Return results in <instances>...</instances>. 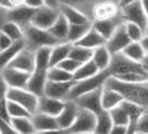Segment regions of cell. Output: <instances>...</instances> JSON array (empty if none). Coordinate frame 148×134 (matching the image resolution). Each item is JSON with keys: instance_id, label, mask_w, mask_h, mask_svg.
Segmentation results:
<instances>
[{"instance_id": "obj_38", "label": "cell", "mask_w": 148, "mask_h": 134, "mask_svg": "<svg viewBox=\"0 0 148 134\" xmlns=\"http://www.w3.org/2000/svg\"><path fill=\"white\" fill-rule=\"evenodd\" d=\"M110 115V119L114 123V125H121V126H129L130 121L127 115L126 111L123 108L121 105L112 108L111 111L108 112Z\"/></svg>"}, {"instance_id": "obj_51", "label": "cell", "mask_w": 148, "mask_h": 134, "mask_svg": "<svg viewBox=\"0 0 148 134\" xmlns=\"http://www.w3.org/2000/svg\"><path fill=\"white\" fill-rule=\"evenodd\" d=\"M0 7L10 10V9H12V8H14V6L11 5L10 0H0Z\"/></svg>"}, {"instance_id": "obj_5", "label": "cell", "mask_w": 148, "mask_h": 134, "mask_svg": "<svg viewBox=\"0 0 148 134\" xmlns=\"http://www.w3.org/2000/svg\"><path fill=\"white\" fill-rule=\"evenodd\" d=\"M7 99L23 106L31 113V115L37 113L39 97L30 93L26 88H9L7 93Z\"/></svg>"}, {"instance_id": "obj_23", "label": "cell", "mask_w": 148, "mask_h": 134, "mask_svg": "<svg viewBox=\"0 0 148 134\" xmlns=\"http://www.w3.org/2000/svg\"><path fill=\"white\" fill-rule=\"evenodd\" d=\"M111 55L110 52L107 49L106 45L101 46V47H98L96 49L92 50V57L91 60L94 61V64L98 67V69L100 72L103 70H107L109 66H110L111 63Z\"/></svg>"}, {"instance_id": "obj_52", "label": "cell", "mask_w": 148, "mask_h": 134, "mask_svg": "<svg viewBox=\"0 0 148 134\" xmlns=\"http://www.w3.org/2000/svg\"><path fill=\"white\" fill-rule=\"evenodd\" d=\"M136 1H138V0H118V6L121 9V8L126 7V6L133 3V2H136Z\"/></svg>"}, {"instance_id": "obj_61", "label": "cell", "mask_w": 148, "mask_h": 134, "mask_svg": "<svg viewBox=\"0 0 148 134\" xmlns=\"http://www.w3.org/2000/svg\"><path fill=\"white\" fill-rule=\"evenodd\" d=\"M144 68L146 69V72H147V73H148V67H147V66H144Z\"/></svg>"}, {"instance_id": "obj_48", "label": "cell", "mask_w": 148, "mask_h": 134, "mask_svg": "<svg viewBox=\"0 0 148 134\" xmlns=\"http://www.w3.org/2000/svg\"><path fill=\"white\" fill-rule=\"evenodd\" d=\"M23 5H26L27 7L29 8H32V9H36V10L46 6L45 0H25Z\"/></svg>"}, {"instance_id": "obj_44", "label": "cell", "mask_w": 148, "mask_h": 134, "mask_svg": "<svg viewBox=\"0 0 148 134\" xmlns=\"http://www.w3.org/2000/svg\"><path fill=\"white\" fill-rule=\"evenodd\" d=\"M0 119L8 122V123L11 122V117H10V114H9V111H8L7 98L0 102Z\"/></svg>"}, {"instance_id": "obj_15", "label": "cell", "mask_w": 148, "mask_h": 134, "mask_svg": "<svg viewBox=\"0 0 148 134\" xmlns=\"http://www.w3.org/2000/svg\"><path fill=\"white\" fill-rule=\"evenodd\" d=\"M78 111H79V107L77 106V104L75 103L74 101H66L64 110L56 117L58 127L61 128V130L68 131L70 127L73 126V124L75 123L76 119H77Z\"/></svg>"}, {"instance_id": "obj_57", "label": "cell", "mask_w": 148, "mask_h": 134, "mask_svg": "<svg viewBox=\"0 0 148 134\" xmlns=\"http://www.w3.org/2000/svg\"><path fill=\"white\" fill-rule=\"evenodd\" d=\"M135 132H136V125L130 124V125H129V128H128V133L127 134H135Z\"/></svg>"}, {"instance_id": "obj_47", "label": "cell", "mask_w": 148, "mask_h": 134, "mask_svg": "<svg viewBox=\"0 0 148 134\" xmlns=\"http://www.w3.org/2000/svg\"><path fill=\"white\" fill-rule=\"evenodd\" d=\"M8 89H9V86H8V84L6 83V81L3 79L2 75L0 74V102L7 98Z\"/></svg>"}, {"instance_id": "obj_34", "label": "cell", "mask_w": 148, "mask_h": 134, "mask_svg": "<svg viewBox=\"0 0 148 134\" xmlns=\"http://www.w3.org/2000/svg\"><path fill=\"white\" fill-rule=\"evenodd\" d=\"M114 126V123L110 119V115L108 112H103L99 115H97L95 133L97 134H109L111 128Z\"/></svg>"}, {"instance_id": "obj_41", "label": "cell", "mask_w": 148, "mask_h": 134, "mask_svg": "<svg viewBox=\"0 0 148 134\" xmlns=\"http://www.w3.org/2000/svg\"><path fill=\"white\" fill-rule=\"evenodd\" d=\"M8 101V99H7ZM8 111L11 119H18V117H31V113L28 110H26L23 106L18 103L8 101Z\"/></svg>"}, {"instance_id": "obj_50", "label": "cell", "mask_w": 148, "mask_h": 134, "mask_svg": "<svg viewBox=\"0 0 148 134\" xmlns=\"http://www.w3.org/2000/svg\"><path fill=\"white\" fill-rule=\"evenodd\" d=\"M45 3H46L47 7L58 9L60 6V0H45Z\"/></svg>"}, {"instance_id": "obj_60", "label": "cell", "mask_w": 148, "mask_h": 134, "mask_svg": "<svg viewBox=\"0 0 148 134\" xmlns=\"http://www.w3.org/2000/svg\"><path fill=\"white\" fill-rule=\"evenodd\" d=\"M82 134H97L95 132H88V133H82Z\"/></svg>"}, {"instance_id": "obj_35", "label": "cell", "mask_w": 148, "mask_h": 134, "mask_svg": "<svg viewBox=\"0 0 148 134\" xmlns=\"http://www.w3.org/2000/svg\"><path fill=\"white\" fill-rule=\"evenodd\" d=\"M0 31H2L5 35H7L12 41H20L23 40V30L22 28L16 22L8 21L6 22L1 28Z\"/></svg>"}, {"instance_id": "obj_24", "label": "cell", "mask_w": 148, "mask_h": 134, "mask_svg": "<svg viewBox=\"0 0 148 134\" xmlns=\"http://www.w3.org/2000/svg\"><path fill=\"white\" fill-rule=\"evenodd\" d=\"M73 48V44L70 43H60V44L53 46L51 48V57H50V67L58 66L62 60L69 57L70 50ZM49 67V68H50Z\"/></svg>"}, {"instance_id": "obj_33", "label": "cell", "mask_w": 148, "mask_h": 134, "mask_svg": "<svg viewBox=\"0 0 148 134\" xmlns=\"http://www.w3.org/2000/svg\"><path fill=\"white\" fill-rule=\"evenodd\" d=\"M47 79L48 82H55V83H66L74 81V76L66 70L61 69L60 67L55 66L50 67L47 70Z\"/></svg>"}, {"instance_id": "obj_59", "label": "cell", "mask_w": 148, "mask_h": 134, "mask_svg": "<svg viewBox=\"0 0 148 134\" xmlns=\"http://www.w3.org/2000/svg\"><path fill=\"white\" fill-rule=\"evenodd\" d=\"M145 35H148V25H147V28L145 30Z\"/></svg>"}, {"instance_id": "obj_63", "label": "cell", "mask_w": 148, "mask_h": 134, "mask_svg": "<svg viewBox=\"0 0 148 134\" xmlns=\"http://www.w3.org/2000/svg\"><path fill=\"white\" fill-rule=\"evenodd\" d=\"M32 134H41L40 132H35V133H32Z\"/></svg>"}, {"instance_id": "obj_49", "label": "cell", "mask_w": 148, "mask_h": 134, "mask_svg": "<svg viewBox=\"0 0 148 134\" xmlns=\"http://www.w3.org/2000/svg\"><path fill=\"white\" fill-rule=\"evenodd\" d=\"M129 126H121V125H114L109 134H127Z\"/></svg>"}, {"instance_id": "obj_31", "label": "cell", "mask_w": 148, "mask_h": 134, "mask_svg": "<svg viewBox=\"0 0 148 134\" xmlns=\"http://www.w3.org/2000/svg\"><path fill=\"white\" fill-rule=\"evenodd\" d=\"M52 47H41L35 52L36 69L38 70H48L50 67Z\"/></svg>"}, {"instance_id": "obj_56", "label": "cell", "mask_w": 148, "mask_h": 134, "mask_svg": "<svg viewBox=\"0 0 148 134\" xmlns=\"http://www.w3.org/2000/svg\"><path fill=\"white\" fill-rule=\"evenodd\" d=\"M23 1H25V0H10L11 5H12L14 7H18V6L23 5Z\"/></svg>"}, {"instance_id": "obj_2", "label": "cell", "mask_w": 148, "mask_h": 134, "mask_svg": "<svg viewBox=\"0 0 148 134\" xmlns=\"http://www.w3.org/2000/svg\"><path fill=\"white\" fill-rule=\"evenodd\" d=\"M25 48L36 52L41 47H53L60 44L56 38L49 32V30H42L28 25L22 28Z\"/></svg>"}, {"instance_id": "obj_3", "label": "cell", "mask_w": 148, "mask_h": 134, "mask_svg": "<svg viewBox=\"0 0 148 134\" xmlns=\"http://www.w3.org/2000/svg\"><path fill=\"white\" fill-rule=\"evenodd\" d=\"M109 77H110V73L107 69V70L99 72L97 75L92 76V77H89L87 79L75 82L74 86L68 95L67 101H75L77 97L82 96L84 94H87V93H90L92 90L101 88Z\"/></svg>"}, {"instance_id": "obj_40", "label": "cell", "mask_w": 148, "mask_h": 134, "mask_svg": "<svg viewBox=\"0 0 148 134\" xmlns=\"http://www.w3.org/2000/svg\"><path fill=\"white\" fill-rule=\"evenodd\" d=\"M125 29L132 41H141L145 36V30L133 22H125Z\"/></svg>"}, {"instance_id": "obj_53", "label": "cell", "mask_w": 148, "mask_h": 134, "mask_svg": "<svg viewBox=\"0 0 148 134\" xmlns=\"http://www.w3.org/2000/svg\"><path fill=\"white\" fill-rule=\"evenodd\" d=\"M67 131L61 130V128H56V130H50V131H46L41 134H66Z\"/></svg>"}, {"instance_id": "obj_6", "label": "cell", "mask_w": 148, "mask_h": 134, "mask_svg": "<svg viewBox=\"0 0 148 134\" xmlns=\"http://www.w3.org/2000/svg\"><path fill=\"white\" fill-rule=\"evenodd\" d=\"M120 17H121L124 22L136 23L144 30H146V28H147L148 18L144 11V9H143L140 0L121 8L120 9Z\"/></svg>"}, {"instance_id": "obj_17", "label": "cell", "mask_w": 148, "mask_h": 134, "mask_svg": "<svg viewBox=\"0 0 148 134\" xmlns=\"http://www.w3.org/2000/svg\"><path fill=\"white\" fill-rule=\"evenodd\" d=\"M75 82H66V83H55V82H47L46 88H45V95L55 98V99H60V101H67L68 95L74 86Z\"/></svg>"}, {"instance_id": "obj_4", "label": "cell", "mask_w": 148, "mask_h": 134, "mask_svg": "<svg viewBox=\"0 0 148 134\" xmlns=\"http://www.w3.org/2000/svg\"><path fill=\"white\" fill-rule=\"evenodd\" d=\"M108 70L111 77H116L119 75L134 73V72H144L145 68L143 64L129 59L123 52H119L111 56V63Z\"/></svg>"}, {"instance_id": "obj_54", "label": "cell", "mask_w": 148, "mask_h": 134, "mask_svg": "<svg viewBox=\"0 0 148 134\" xmlns=\"http://www.w3.org/2000/svg\"><path fill=\"white\" fill-rule=\"evenodd\" d=\"M140 44H141V46L144 47V49L146 50V52H148V35H145V36H144V38L141 39Z\"/></svg>"}, {"instance_id": "obj_43", "label": "cell", "mask_w": 148, "mask_h": 134, "mask_svg": "<svg viewBox=\"0 0 148 134\" xmlns=\"http://www.w3.org/2000/svg\"><path fill=\"white\" fill-rule=\"evenodd\" d=\"M136 132L148 134V112H145L136 124Z\"/></svg>"}, {"instance_id": "obj_14", "label": "cell", "mask_w": 148, "mask_h": 134, "mask_svg": "<svg viewBox=\"0 0 148 134\" xmlns=\"http://www.w3.org/2000/svg\"><path fill=\"white\" fill-rule=\"evenodd\" d=\"M35 14H36V9L27 7L26 5H21L8 10V21L16 22L21 28H23L30 25Z\"/></svg>"}, {"instance_id": "obj_64", "label": "cell", "mask_w": 148, "mask_h": 134, "mask_svg": "<svg viewBox=\"0 0 148 134\" xmlns=\"http://www.w3.org/2000/svg\"><path fill=\"white\" fill-rule=\"evenodd\" d=\"M66 134H73V133H69V132H67V133Z\"/></svg>"}, {"instance_id": "obj_9", "label": "cell", "mask_w": 148, "mask_h": 134, "mask_svg": "<svg viewBox=\"0 0 148 134\" xmlns=\"http://www.w3.org/2000/svg\"><path fill=\"white\" fill-rule=\"evenodd\" d=\"M97 115L94 113L88 112L86 110L79 108L77 119L67 132L73 134H82V133H88V132H94L95 126H96Z\"/></svg>"}, {"instance_id": "obj_36", "label": "cell", "mask_w": 148, "mask_h": 134, "mask_svg": "<svg viewBox=\"0 0 148 134\" xmlns=\"http://www.w3.org/2000/svg\"><path fill=\"white\" fill-rule=\"evenodd\" d=\"M11 125L20 134H32L36 132L31 117H18L11 119Z\"/></svg>"}, {"instance_id": "obj_26", "label": "cell", "mask_w": 148, "mask_h": 134, "mask_svg": "<svg viewBox=\"0 0 148 134\" xmlns=\"http://www.w3.org/2000/svg\"><path fill=\"white\" fill-rule=\"evenodd\" d=\"M23 48H25V43L23 40H20V41H15L7 49L1 50L0 52V72L3 68H6Z\"/></svg>"}, {"instance_id": "obj_30", "label": "cell", "mask_w": 148, "mask_h": 134, "mask_svg": "<svg viewBox=\"0 0 148 134\" xmlns=\"http://www.w3.org/2000/svg\"><path fill=\"white\" fill-rule=\"evenodd\" d=\"M91 28H92V21L87 22V23H80V25H70L67 41L73 45L78 43Z\"/></svg>"}, {"instance_id": "obj_18", "label": "cell", "mask_w": 148, "mask_h": 134, "mask_svg": "<svg viewBox=\"0 0 148 134\" xmlns=\"http://www.w3.org/2000/svg\"><path fill=\"white\" fill-rule=\"evenodd\" d=\"M47 70H38L35 69L34 73L30 74L29 81L27 83L26 89L36 96L41 97L45 95V88L47 85Z\"/></svg>"}, {"instance_id": "obj_20", "label": "cell", "mask_w": 148, "mask_h": 134, "mask_svg": "<svg viewBox=\"0 0 148 134\" xmlns=\"http://www.w3.org/2000/svg\"><path fill=\"white\" fill-rule=\"evenodd\" d=\"M59 12L66 18V20L69 22V25H80V23H87L91 20L82 11L76 7H73L67 3H60L58 8Z\"/></svg>"}, {"instance_id": "obj_32", "label": "cell", "mask_w": 148, "mask_h": 134, "mask_svg": "<svg viewBox=\"0 0 148 134\" xmlns=\"http://www.w3.org/2000/svg\"><path fill=\"white\" fill-rule=\"evenodd\" d=\"M100 70L98 69V67L94 64L92 60H89L87 63H84L80 65V67L75 72L74 74V82H79L87 79L89 77H92L99 73Z\"/></svg>"}, {"instance_id": "obj_39", "label": "cell", "mask_w": 148, "mask_h": 134, "mask_svg": "<svg viewBox=\"0 0 148 134\" xmlns=\"http://www.w3.org/2000/svg\"><path fill=\"white\" fill-rule=\"evenodd\" d=\"M69 57L77 60L80 64H84V63H87L89 60H91L92 50L88 49V48H84V47H80V46H77V45H73V48L70 50Z\"/></svg>"}, {"instance_id": "obj_1", "label": "cell", "mask_w": 148, "mask_h": 134, "mask_svg": "<svg viewBox=\"0 0 148 134\" xmlns=\"http://www.w3.org/2000/svg\"><path fill=\"white\" fill-rule=\"evenodd\" d=\"M104 86L117 90L125 101L138 105L145 112H148V81L129 84L109 77Z\"/></svg>"}, {"instance_id": "obj_29", "label": "cell", "mask_w": 148, "mask_h": 134, "mask_svg": "<svg viewBox=\"0 0 148 134\" xmlns=\"http://www.w3.org/2000/svg\"><path fill=\"white\" fill-rule=\"evenodd\" d=\"M121 52L127 58L134 60L136 63H139V64L143 63V60L147 54L146 50L144 49V47L141 46L140 41H132Z\"/></svg>"}, {"instance_id": "obj_62", "label": "cell", "mask_w": 148, "mask_h": 134, "mask_svg": "<svg viewBox=\"0 0 148 134\" xmlns=\"http://www.w3.org/2000/svg\"><path fill=\"white\" fill-rule=\"evenodd\" d=\"M135 134H145V133H141V132H135Z\"/></svg>"}, {"instance_id": "obj_12", "label": "cell", "mask_w": 148, "mask_h": 134, "mask_svg": "<svg viewBox=\"0 0 148 134\" xmlns=\"http://www.w3.org/2000/svg\"><path fill=\"white\" fill-rule=\"evenodd\" d=\"M0 74L2 75L3 79L8 84L9 88H26L27 83L29 81L30 74L21 72L19 69H16L12 67L3 68Z\"/></svg>"}, {"instance_id": "obj_46", "label": "cell", "mask_w": 148, "mask_h": 134, "mask_svg": "<svg viewBox=\"0 0 148 134\" xmlns=\"http://www.w3.org/2000/svg\"><path fill=\"white\" fill-rule=\"evenodd\" d=\"M14 43H15V41H12L10 38L8 37L7 35H5L2 31H0V52L9 48Z\"/></svg>"}, {"instance_id": "obj_28", "label": "cell", "mask_w": 148, "mask_h": 134, "mask_svg": "<svg viewBox=\"0 0 148 134\" xmlns=\"http://www.w3.org/2000/svg\"><path fill=\"white\" fill-rule=\"evenodd\" d=\"M104 1H115V2H118V0H60V3H67V5H70L73 7H76L77 9H79L80 11H82L90 19L92 8L95 7L97 3L104 2Z\"/></svg>"}, {"instance_id": "obj_7", "label": "cell", "mask_w": 148, "mask_h": 134, "mask_svg": "<svg viewBox=\"0 0 148 134\" xmlns=\"http://www.w3.org/2000/svg\"><path fill=\"white\" fill-rule=\"evenodd\" d=\"M60 12L58 9L50 7H45L37 9L32 20L30 22L31 26L42 30H49L53 26V23L58 19Z\"/></svg>"}, {"instance_id": "obj_55", "label": "cell", "mask_w": 148, "mask_h": 134, "mask_svg": "<svg viewBox=\"0 0 148 134\" xmlns=\"http://www.w3.org/2000/svg\"><path fill=\"white\" fill-rule=\"evenodd\" d=\"M140 2L141 6H143V9H144V11H145V14H146L148 18V0H140Z\"/></svg>"}, {"instance_id": "obj_27", "label": "cell", "mask_w": 148, "mask_h": 134, "mask_svg": "<svg viewBox=\"0 0 148 134\" xmlns=\"http://www.w3.org/2000/svg\"><path fill=\"white\" fill-rule=\"evenodd\" d=\"M69 27H70L69 22L67 21L66 18L60 14L58 19L53 23V26L49 29V32L59 43H66L67 38H68V32H69Z\"/></svg>"}, {"instance_id": "obj_45", "label": "cell", "mask_w": 148, "mask_h": 134, "mask_svg": "<svg viewBox=\"0 0 148 134\" xmlns=\"http://www.w3.org/2000/svg\"><path fill=\"white\" fill-rule=\"evenodd\" d=\"M0 134H20L15 130L11 123L0 119Z\"/></svg>"}, {"instance_id": "obj_19", "label": "cell", "mask_w": 148, "mask_h": 134, "mask_svg": "<svg viewBox=\"0 0 148 134\" xmlns=\"http://www.w3.org/2000/svg\"><path fill=\"white\" fill-rule=\"evenodd\" d=\"M121 22L124 21H123L121 17L119 15L118 17L110 18V19L95 20V21H92V28L107 41L112 36V34L115 32V30L117 29V27Z\"/></svg>"}, {"instance_id": "obj_13", "label": "cell", "mask_w": 148, "mask_h": 134, "mask_svg": "<svg viewBox=\"0 0 148 134\" xmlns=\"http://www.w3.org/2000/svg\"><path fill=\"white\" fill-rule=\"evenodd\" d=\"M8 67H12L19 69L21 72L31 74L36 69V61H35V52L23 48L21 52L16 56Z\"/></svg>"}, {"instance_id": "obj_8", "label": "cell", "mask_w": 148, "mask_h": 134, "mask_svg": "<svg viewBox=\"0 0 148 134\" xmlns=\"http://www.w3.org/2000/svg\"><path fill=\"white\" fill-rule=\"evenodd\" d=\"M101 89L103 87L87 94H84L82 96L77 97L74 102L79 108L91 112L95 115H99L100 113L104 112L101 106Z\"/></svg>"}, {"instance_id": "obj_11", "label": "cell", "mask_w": 148, "mask_h": 134, "mask_svg": "<svg viewBox=\"0 0 148 134\" xmlns=\"http://www.w3.org/2000/svg\"><path fill=\"white\" fill-rule=\"evenodd\" d=\"M120 15V8L118 6V2L115 1H104L97 3L92 8L91 11V21L95 20H104V19H110L115 18Z\"/></svg>"}, {"instance_id": "obj_16", "label": "cell", "mask_w": 148, "mask_h": 134, "mask_svg": "<svg viewBox=\"0 0 148 134\" xmlns=\"http://www.w3.org/2000/svg\"><path fill=\"white\" fill-rule=\"evenodd\" d=\"M65 104H66V101L55 99L48 96H41L39 97V101H38L37 113H42L52 117H57L64 110Z\"/></svg>"}, {"instance_id": "obj_10", "label": "cell", "mask_w": 148, "mask_h": 134, "mask_svg": "<svg viewBox=\"0 0 148 134\" xmlns=\"http://www.w3.org/2000/svg\"><path fill=\"white\" fill-rule=\"evenodd\" d=\"M130 43L132 40L129 39L125 29V22H121L112 34V36L106 41V47L111 55H115L123 52Z\"/></svg>"}, {"instance_id": "obj_22", "label": "cell", "mask_w": 148, "mask_h": 134, "mask_svg": "<svg viewBox=\"0 0 148 134\" xmlns=\"http://www.w3.org/2000/svg\"><path fill=\"white\" fill-rule=\"evenodd\" d=\"M31 121L34 123V126L36 132H46V131H50V130H56L59 128L57 124V119L56 117H52L49 115H46L42 113H36L31 116Z\"/></svg>"}, {"instance_id": "obj_21", "label": "cell", "mask_w": 148, "mask_h": 134, "mask_svg": "<svg viewBox=\"0 0 148 134\" xmlns=\"http://www.w3.org/2000/svg\"><path fill=\"white\" fill-rule=\"evenodd\" d=\"M124 97L119 94L117 90L109 87L103 86L101 89V106L105 112H109L112 108L117 107L124 102Z\"/></svg>"}, {"instance_id": "obj_37", "label": "cell", "mask_w": 148, "mask_h": 134, "mask_svg": "<svg viewBox=\"0 0 148 134\" xmlns=\"http://www.w3.org/2000/svg\"><path fill=\"white\" fill-rule=\"evenodd\" d=\"M120 105H121L123 108L126 111L127 115H128V117H129V121H130V124H133V125H136V124H137V122H138L139 119L141 117V115L145 113V111L141 108L140 106L134 104V103H130V102H127V101H124ZM130 124H129V125H130Z\"/></svg>"}, {"instance_id": "obj_42", "label": "cell", "mask_w": 148, "mask_h": 134, "mask_svg": "<svg viewBox=\"0 0 148 134\" xmlns=\"http://www.w3.org/2000/svg\"><path fill=\"white\" fill-rule=\"evenodd\" d=\"M80 63H78L77 60L73 59V58H70V57H68L66 58L65 60H62L61 63H60L58 67H60L61 69H64V70H66L67 73H69V74H71L74 76L75 72L80 67Z\"/></svg>"}, {"instance_id": "obj_58", "label": "cell", "mask_w": 148, "mask_h": 134, "mask_svg": "<svg viewBox=\"0 0 148 134\" xmlns=\"http://www.w3.org/2000/svg\"><path fill=\"white\" fill-rule=\"evenodd\" d=\"M143 66H147L148 67V52L146 54V56H145V58H144V60H143Z\"/></svg>"}, {"instance_id": "obj_25", "label": "cell", "mask_w": 148, "mask_h": 134, "mask_svg": "<svg viewBox=\"0 0 148 134\" xmlns=\"http://www.w3.org/2000/svg\"><path fill=\"white\" fill-rule=\"evenodd\" d=\"M74 45H77V46H80V47H84V48H88V49L94 50V49H96L98 47L105 46L106 45V40L94 28H91L78 43H76Z\"/></svg>"}]
</instances>
